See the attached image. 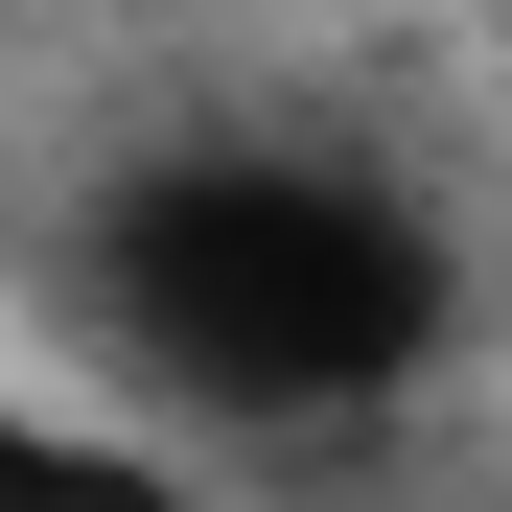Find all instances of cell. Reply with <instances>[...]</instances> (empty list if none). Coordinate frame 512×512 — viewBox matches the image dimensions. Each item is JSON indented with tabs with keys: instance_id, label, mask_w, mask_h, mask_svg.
I'll list each match as a JSON object with an SVG mask.
<instances>
[{
	"instance_id": "2",
	"label": "cell",
	"mask_w": 512,
	"mask_h": 512,
	"mask_svg": "<svg viewBox=\"0 0 512 512\" xmlns=\"http://www.w3.org/2000/svg\"><path fill=\"white\" fill-rule=\"evenodd\" d=\"M0 512H210L163 443H70V419H24L0 396Z\"/></svg>"
},
{
	"instance_id": "1",
	"label": "cell",
	"mask_w": 512,
	"mask_h": 512,
	"mask_svg": "<svg viewBox=\"0 0 512 512\" xmlns=\"http://www.w3.org/2000/svg\"><path fill=\"white\" fill-rule=\"evenodd\" d=\"M94 326L187 419H373L443 350V233L326 140H187L94 210Z\"/></svg>"
}]
</instances>
